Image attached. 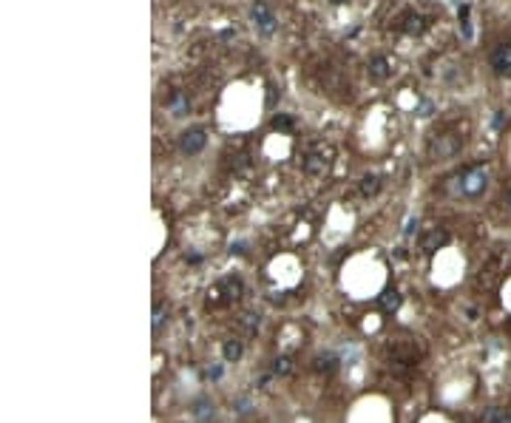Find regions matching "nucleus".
Wrapping results in <instances>:
<instances>
[{"label": "nucleus", "instance_id": "f257e3e1", "mask_svg": "<svg viewBox=\"0 0 511 423\" xmlns=\"http://www.w3.org/2000/svg\"><path fill=\"white\" fill-rule=\"evenodd\" d=\"M452 182H454V185H452V193H454V196L475 202V199H480V196L489 191V185H491V171H489V165L477 162V165H468L466 171L457 174Z\"/></svg>", "mask_w": 511, "mask_h": 423}, {"label": "nucleus", "instance_id": "f03ea898", "mask_svg": "<svg viewBox=\"0 0 511 423\" xmlns=\"http://www.w3.org/2000/svg\"><path fill=\"white\" fill-rule=\"evenodd\" d=\"M250 23L256 29V34L270 40L279 31V12H276V0H253L250 3Z\"/></svg>", "mask_w": 511, "mask_h": 423}, {"label": "nucleus", "instance_id": "7ed1b4c3", "mask_svg": "<svg viewBox=\"0 0 511 423\" xmlns=\"http://www.w3.org/2000/svg\"><path fill=\"white\" fill-rule=\"evenodd\" d=\"M207 145V128L205 125H191V128H185L177 140V148L182 156H199Z\"/></svg>", "mask_w": 511, "mask_h": 423}, {"label": "nucleus", "instance_id": "20e7f679", "mask_svg": "<svg viewBox=\"0 0 511 423\" xmlns=\"http://www.w3.org/2000/svg\"><path fill=\"white\" fill-rule=\"evenodd\" d=\"M329 165H332V151L324 148V145H316L313 151H307V156H304V162H302L304 174H307V177H316V179H318V177H327Z\"/></svg>", "mask_w": 511, "mask_h": 423}, {"label": "nucleus", "instance_id": "39448f33", "mask_svg": "<svg viewBox=\"0 0 511 423\" xmlns=\"http://www.w3.org/2000/svg\"><path fill=\"white\" fill-rule=\"evenodd\" d=\"M463 148V137L457 134H435V140L429 142V156L432 159H454Z\"/></svg>", "mask_w": 511, "mask_h": 423}, {"label": "nucleus", "instance_id": "423d86ee", "mask_svg": "<svg viewBox=\"0 0 511 423\" xmlns=\"http://www.w3.org/2000/svg\"><path fill=\"white\" fill-rule=\"evenodd\" d=\"M489 66H491L494 77H500V80H511V43H500V46L491 52Z\"/></svg>", "mask_w": 511, "mask_h": 423}, {"label": "nucleus", "instance_id": "0eeeda50", "mask_svg": "<svg viewBox=\"0 0 511 423\" xmlns=\"http://www.w3.org/2000/svg\"><path fill=\"white\" fill-rule=\"evenodd\" d=\"M392 60L390 57H383V54H372L369 60H366V74H369V80H375V82H387L390 77H392Z\"/></svg>", "mask_w": 511, "mask_h": 423}, {"label": "nucleus", "instance_id": "6e6552de", "mask_svg": "<svg viewBox=\"0 0 511 423\" xmlns=\"http://www.w3.org/2000/svg\"><path fill=\"white\" fill-rule=\"evenodd\" d=\"M449 244V233L443 230V228H432L429 233L423 236V242H420V250L426 253V256H432V253H438L440 247H446Z\"/></svg>", "mask_w": 511, "mask_h": 423}, {"label": "nucleus", "instance_id": "1a4fd4ad", "mask_svg": "<svg viewBox=\"0 0 511 423\" xmlns=\"http://www.w3.org/2000/svg\"><path fill=\"white\" fill-rule=\"evenodd\" d=\"M426 29H429V20H426L423 15H417V12H406L401 17V31L409 34V37H420Z\"/></svg>", "mask_w": 511, "mask_h": 423}, {"label": "nucleus", "instance_id": "9d476101", "mask_svg": "<svg viewBox=\"0 0 511 423\" xmlns=\"http://www.w3.org/2000/svg\"><path fill=\"white\" fill-rule=\"evenodd\" d=\"M165 108L170 111V117L179 119V117H185V114L191 111V97H188L185 91H174V94L165 100Z\"/></svg>", "mask_w": 511, "mask_h": 423}, {"label": "nucleus", "instance_id": "9b49d317", "mask_svg": "<svg viewBox=\"0 0 511 423\" xmlns=\"http://www.w3.org/2000/svg\"><path fill=\"white\" fill-rule=\"evenodd\" d=\"M380 188H383V182H380V177H378V174H364V177L358 179V193H361L364 199L378 196V193H380Z\"/></svg>", "mask_w": 511, "mask_h": 423}, {"label": "nucleus", "instance_id": "f8f14e48", "mask_svg": "<svg viewBox=\"0 0 511 423\" xmlns=\"http://www.w3.org/2000/svg\"><path fill=\"white\" fill-rule=\"evenodd\" d=\"M219 287H222V292H225V304L239 302V295H242V281H239V279H225Z\"/></svg>", "mask_w": 511, "mask_h": 423}, {"label": "nucleus", "instance_id": "ddd939ff", "mask_svg": "<svg viewBox=\"0 0 511 423\" xmlns=\"http://www.w3.org/2000/svg\"><path fill=\"white\" fill-rule=\"evenodd\" d=\"M242 352H244V347H242L239 338H230V341H225V347H222V355H225L228 364H236L242 358Z\"/></svg>", "mask_w": 511, "mask_h": 423}, {"label": "nucleus", "instance_id": "4468645a", "mask_svg": "<svg viewBox=\"0 0 511 423\" xmlns=\"http://www.w3.org/2000/svg\"><path fill=\"white\" fill-rule=\"evenodd\" d=\"M401 302H403V299H401V292H398V290H387V292L380 295V307L387 310V313H395V310L401 307Z\"/></svg>", "mask_w": 511, "mask_h": 423}, {"label": "nucleus", "instance_id": "2eb2a0df", "mask_svg": "<svg viewBox=\"0 0 511 423\" xmlns=\"http://www.w3.org/2000/svg\"><path fill=\"white\" fill-rule=\"evenodd\" d=\"M457 20H460V34L463 40H472V23H468V3H463L457 9Z\"/></svg>", "mask_w": 511, "mask_h": 423}, {"label": "nucleus", "instance_id": "dca6fc26", "mask_svg": "<svg viewBox=\"0 0 511 423\" xmlns=\"http://www.w3.org/2000/svg\"><path fill=\"white\" fill-rule=\"evenodd\" d=\"M165 316H168V307H165V302H162V299H154V332H159V329H162V321H165Z\"/></svg>", "mask_w": 511, "mask_h": 423}, {"label": "nucleus", "instance_id": "f3484780", "mask_svg": "<svg viewBox=\"0 0 511 423\" xmlns=\"http://www.w3.org/2000/svg\"><path fill=\"white\" fill-rule=\"evenodd\" d=\"M483 420H486V423H511V415H508L505 409H500V406H491V409L486 412Z\"/></svg>", "mask_w": 511, "mask_h": 423}, {"label": "nucleus", "instance_id": "a211bd4d", "mask_svg": "<svg viewBox=\"0 0 511 423\" xmlns=\"http://www.w3.org/2000/svg\"><path fill=\"white\" fill-rule=\"evenodd\" d=\"M292 125H295V119H292L290 114H276V117H273V128H276V131H290Z\"/></svg>", "mask_w": 511, "mask_h": 423}, {"label": "nucleus", "instance_id": "6ab92c4d", "mask_svg": "<svg viewBox=\"0 0 511 423\" xmlns=\"http://www.w3.org/2000/svg\"><path fill=\"white\" fill-rule=\"evenodd\" d=\"M273 372H276V375H290V372H292V361H290L287 355H279V358L273 361Z\"/></svg>", "mask_w": 511, "mask_h": 423}, {"label": "nucleus", "instance_id": "aec40b11", "mask_svg": "<svg viewBox=\"0 0 511 423\" xmlns=\"http://www.w3.org/2000/svg\"><path fill=\"white\" fill-rule=\"evenodd\" d=\"M316 369H318V372H332V369H335V358H332V355L318 358V361H316Z\"/></svg>", "mask_w": 511, "mask_h": 423}, {"label": "nucleus", "instance_id": "412c9836", "mask_svg": "<svg viewBox=\"0 0 511 423\" xmlns=\"http://www.w3.org/2000/svg\"><path fill=\"white\" fill-rule=\"evenodd\" d=\"M503 202H505V205H508V207H511V185H508V188H505V196H503Z\"/></svg>", "mask_w": 511, "mask_h": 423}, {"label": "nucleus", "instance_id": "4be33fe9", "mask_svg": "<svg viewBox=\"0 0 511 423\" xmlns=\"http://www.w3.org/2000/svg\"><path fill=\"white\" fill-rule=\"evenodd\" d=\"M329 3H335V6H344V3H350V0H329Z\"/></svg>", "mask_w": 511, "mask_h": 423}]
</instances>
